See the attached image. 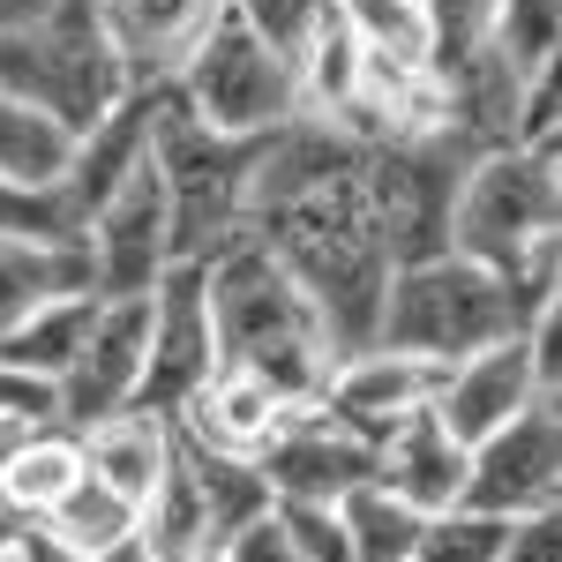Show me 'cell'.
Instances as JSON below:
<instances>
[{"mask_svg":"<svg viewBox=\"0 0 562 562\" xmlns=\"http://www.w3.org/2000/svg\"><path fill=\"white\" fill-rule=\"evenodd\" d=\"M518 323H525V307H518V293H510L503 270L458 256V248H435V256H413V262L390 270L375 338L450 368V360H465V352L510 338Z\"/></svg>","mask_w":562,"mask_h":562,"instance_id":"3957f363","label":"cell"},{"mask_svg":"<svg viewBox=\"0 0 562 562\" xmlns=\"http://www.w3.org/2000/svg\"><path fill=\"white\" fill-rule=\"evenodd\" d=\"M31 428V420H23V413H0V465H8V450H15V435Z\"/></svg>","mask_w":562,"mask_h":562,"instance_id":"f35d334b","label":"cell"},{"mask_svg":"<svg viewBox=\"0 0 562 562\" xmlns=\"http://www.w3.org/2000/svg\"><path fill=\"white\" fill-rule=\"evenodd\" d=\"M285 413H293V397H278L256 368L217 360L211 375L180 397L173 428H180V442L217 450V458H262V450H270V435L285 428Z\"/></svg>","mask_w":562,"mask_h":562,"instance_id":"2e32d148","label":"cell"},{"mask_svg":"<svg viewBox=\"0 0 562 562\" xmlns=\"http://www.w3.org/2000/svg\"><path fill=\"white\" fill-rule=\"evenodd\" d=\"M233 15H240L256 38H270L285 60H293V53H301V38L323 23V15H330V0H233Z\"/></svg>","mask_w":562,"mask_h":562,"instance_id":"f546056e","label":"cell"},{"mask_svg":"<svg viewBox=\"0 0 562 562\" xmlns=\"http://www.w3.org/2000/svg\"><path fill=\"white\" fill-rule=\"evenodd\" d=\"M540 397H555V405H562V390L540 375L532 346L510 330V338H495V346H480V352H465V360H450L428 413H435L450 435H458V442H480V435H495L503 420H518L525 405H540Z\"/></svg>","mask_w":562,"mask_h":562,"instance_id":"5bb4252c","label":"cell"},{"mask_svg":"<svg viewBox=\"0 0 562 562\" xmlns=\"http://www.w3.org/2000/svg\"><path fill=\"white\" fill-rule=\"evenodd\" d=\"M38 525L53 532V540L83 548V555H105V548H121V540L135 532V503L121 495V487H105L98 473H83L76 487H68V495H60V503H53V510H45Z\"/></svg>","mask_w":562,"mask_h":562,"instance_id":"484cf974","label":"cell"},{"mask_svg":"<svg viewBox=\"0 0 562 562\" xmlns=\"http://www.w3.org/2000/svg\"><path fill=\"white\" fill-rule=\"evenodd\" d=\"M278 503H338L346 487L375 480V435H360L346 413H330L323 397H307L285 413V428L270 435L256 458Z\"/></svg>","mask_w":562,"mask_h":562,"instance_id":"8fae6325","label":"cell"},{"mask_svg":"<svg viewBox=\"0 0 562 562\" xmlns=\"http://www.w3.org/2000/svg\"><path fill=\"white\" fill-rule=\"evenodd\" d=\"M135 540H143L158 562H195V555H211V548H217L211 510H203V487H195V473H188L180 450H173V473L143 495V510H135Z\"/></svg>","mask_w":562,"mask_h":562,"instance_id":"44dd1931","label":"cell"},{"mask_svg":"<svg viewBox=\"0 0 562 562\" xmlns=\"http://www.w3.org/2000/svg\"><path fill=\"white\" fill-rule=\"evenodd\" d=\"M562 503V405L540 397L495 435L465 442V510L480 518H525Z\"/></svg>","mask_w":562,"mask_h":562,"instance_id":"9c48e42d","label":"cell"},{"mask_svg":"<svg viewBox=\"0 0 562 562\" xmlns=\"http://www.w3.org/2000/svg\"><path fill=\"white\" fill-rule=\"evenodd\" d=\"M15 532H23V518H15V510H0V548H8Z\"/></svg>","mask_w":562,"mask_h":562,"instance_id":"ab89813d","label":"cell"},{"mask_svg":"<svg viewBox=\"0 0 562 562\" xmlns=\"http://www.w3.org/2000/svg\"><path fill=\"white\" fill-rule=\"evenodd\" d=\"M173 105L188 121H203L211 135L256 143V135H278L285 121H301V83H293V60L225 8V23L173 76Z\"/></svg>","mask_w":562,"mask_h":562,"instance_id":"8992f818","label":"cell"},{"mask_svg":"<svg viewBox=\"0 0 562 562\" xmlns=\"http://www.w3.org/2000/svg\"><path fill=\"white\" fill-rule=\"evenodd\" d=\"M278 518H285V532L301 540V562H352L338 503H278Z\"/></svg>","mask_w":562,"mask_h":562,"instance_id":"1f68e13d","label":"cell"},{"mask_svg":"<svg viewBox=\"0 0 562 562\" xmlns=\"http://www.w3.org/2000/svg\"><path fill=\"white\" fill-rule=\"evenodd\" d=\"M53 0H0V31H23V23H38Z\"/></svg>","mask_w":562,"mask_h":562,"instance_id":"8d00e7d4","label":"cell"},{"mask_svg":"<svg viewBox=\"0 0 562 562\" xmlns=\"http://www.w3.org/2000/svg\"><path fill=\"white\" fill-rule=\"evenodd\" d=\"M338 15L352 23V38L368 60L383 68H435V38L420 0H338Z\"/></svg>","mask_w":562,"mask_h":562,"instance_id":"4316f807","label":"cell"},{"mask_svg":"<svg viewBox=\"0 0 562 562\" xmlns=\"http://www.w3.org/2000/svg\"><path fill=\"white\" fill-rule=\"evenodd\" d=\"M0 90L45 105L68 135H83L128 98V76H121L113 45L98 31V8L90 0H53L38 23L0 31Z\"/></svg>","mask_w":562,"mask_h":562,"instance_id":"277c9868","label":"cell"},{"mask_svg":"<svg viewBox=\"0 0 562 562\" xmlns=\"http://www.w3.org/2000/svg\"><path fill=\"white\" fill-rule=\"evenodd\" d=\"M217 368V330H211V293H203V262H166V278L150 285V346H143V413L173 420L180 397Z\"/></svg>","mask_w":562,"mask_h":562,"instance_id":"7c38bea8","label":"cell"},{"mask_svg":"<svg viewBox=\"0 0 562 562\" xmlns=\"http://www.w3.org/2000/svg\"><path fill=\"white\" fill-rule=\"evenodd\" d=\"M435 38V68H458L487 45V23H495V0H420Z\"/></svg>","mask_w":562,"mask_h":562,"instance_id":"f1b7e54d","label":"cell"},{"mask_svg":"<svg viewBox=\"0 0 562 562\" xmlns=\"http://www.w3.org/2000/svg\"><path fill=\"white\" fill-rule=\"evenodd\" d=\"M15 540H23V532H15ZM15 540H8V548H0V562H23V548H15Z\"/></svg>","mask_w":562,"mask_h":562,"instance_id":"60d3db41","label":"cell"},{"mask_svg":"<svg viewBox=\"0 0 562 562\" xmlns=\"http://www.w3.org/2000/svg\"><path fill=\"white\" fill-rule=\"evenodd\" d=\"M76 158V135L60 128L45 105L0 90V180H23V188H60Z\"/></svg>","mask_w":562,"mask_h":562,"instance_id":"7402d4cb","label":"cell"},{"mask_svg":"<svg viewBox=\"0 0 562 562\" xmlns=\"http://www.w3.org/2000/svg\"><path fill=\"white\" fill-rule=\"evenodd\" d=\"M225 562H301V540L285 532V518H278V503L262 510V518H248L225 548H217Z\"/></svg>","mask_w":562,"mask_h":562,"instance_id":"836d02e7","label":"cell"},{"mask_svg":"<svg viewBox=\"0 0 562 562\" xmlns=\"http://www.w3.org/2000/svg\"><path fill=\"white\" fill-rule=\"evenodd\" d=\"M90 562H158V555H150V548H143V540H135V532H128L121 548H105V555H90Z\"/></svg>","mask_w":562,"mask_h":562,"instance_id":"74e56055","label":"cell"},{"mask_svg":"<svg viewBox=\"0 0 562 562\" xmlns=\"http://www.w3.org/2000/svg\"><path fill=\"white\" fill-rule=\"evenodd\" d=\"M473 166V143L458 128L435 135H397V143H368V203L383 225L390 262H413L450 248V211H458V180Z\"/></svg>","mask_w":562,"mask_h":562,"instance_id":"52a82bcc","label":"cell"},{"mask_svg":"<svg viewBox=\"0 0 562 562\" xmlns=\"http://www.w3.org/2000/svg\"><path fill=\"white\" fill-rule=\"evenodd\" d=\"M143 346H150V293L143 301H98L76 360L53 383V420L98 428L113 413H135V397H143Z\"/></svg>","mask_w":562,"mask_h":562,"instance_id":"30bf717a","label":"cell"},{"mask_svg":"<svg viewBox=\"0 0 562 562\" xmlns=\"http://www.w3.org/2000/svg\"><path fill=\"white\" fill-rule=\"evenodd\" d=\"M90 473L83 458V428H68V420H31V428L15 435V450H8V465H0V510H15L23 525H38L76 480Z\"/></svg>","mask_w":562,"mask_h":562,"instance_id":"d6986e66","label":"cell"},{"mask_svg":"<svg viewBox=\"0 0 562 562\" xmlns=\"http://www.w3.org/2000/svg\"><path fill=\"white\" fill-rule=\"evenodd\" d=\"M90 8H98V31L113 45L128 90H173V76L225 23L233 0H90Z\"/></svg>","mask_w":562,"mask_h":562,"instance_id":"4fadbf2b","label":"cell"},{"mask_svg":"<svg viewBox=\"0 0 562 562\" xmlns=\"http://www.w3.org/2000/svg\"><path fill=\"white\" fill-rule=\"evenodd\" d=\"M338 525H346L352 562H405L428 518H420L413 503H397L383 480H360V487H346V495H338Z\"/></svg>","mask_w":562,"mask_h":562,"instance_id":"cb8c5ba5","label":"cell"},{"mask_svg":"<svg viewBox=\"0 0 562 562\" xmlns=\"http://www.w3.org/2000/svg\"><path fill=\"white\" fill-rule=\"evenodd\" d=\"M195 562H225V555H217V548H211V555H195Z\"/></svg>","mask_w":562,"mask_h":562,"instance_id":"b9f144b4","label":"cell"},{"mask_svg":"<svg viewBox=\"0 0 562 562\" xmlns=\"http://www.w3.org/2000/svg\"><path fill=\"white\" fill-rule=\"evenodd\" d=\"M90 307H98V293H76V301H53L38 307L31 323H15L8 338H0V360L15 368V375H31V383H60V368L76 360V346H83L90 330Z\"/></svg>","mask_w":562,"mask_h":562,"instance_id":"603a6c76","label":"cell"},{"mask_svg":"<svg viewBox=\"0 0 562 562\" xmlns=\"http://www.w3.org/2000/svg\"><path fill=\"white\" fill-rule=\"evenodd\" d=\"M76 233H83L98 301H143L166 278V262H173V203H166L158 158H143L121 188H105Z\"/></svg>","mask_w":562,"mask_h":562,"instance_id":"ba28073f","label":"cell"},{"mask_svg":"<svg viewBox=\"0 0 562 562\" xmlns=\"http://www.w3.org/2000/svg\"><path fill=\"white\" fill-rule=\"evenodd\" d=\"M0 233H76V211H68L60 188L0 180Z\"/></svg>","mask_w":562,"mask_h":562,"instance_id":"4dcf8cb0","label":"cell"},{"mask_svg":"<svg viewBox=\"0 0 562 562\" xmlns=\"http://www.w3.org/2000/svg\"><path fill=\"white\" fill-rule=\"evenodd\" d=\"M495 562H562V503H555V510H525V518H503Z\"/></svg>","mask_w":562,"mask_h":562,"instance_id":"d6a6232c","label":"cell"},{"mask_svg":"<svg viewBox=\"0 0 562 562\" xmlns=\"http://www.w3.org/2000/svg\"><path fill=\"white\" fill-rule=\"evenodd\" d=\"M256 143L240 135H211L173 105V90L158 98V135L150 158L166 173V203H173V262H211L248 233V180H256Z\"/></svg>","mask_w":562,"mask_h":562,"instance_id":"5b68a950","label":"cell"},{"mask_svg":"<svg viewBox=\"0 0 562 562\" xmlns=\"http://www.w3.org/2000/svg\"><path fill=\"white\" fill-rule=\"evenodd\" d=\"M435 390H442V360H420V352H405V346L368 338V346H352V352L330 360L323 405L346 413L360 435H383L390 420H405V413H428Z\"/></svg>","mask_w":562,"mask_h":562,"instance_id":"9a60e30c","label":"cell"},{"mask_svg":"<svg viewBox=\"0 0 562 562\" xmlns=\"http://www.w3.org/2000/svg\"><path fill=\"white\" fill-rule=\"evenodd\" d=\"M203 293H211V330H217V360H233V368H256L262 383L278 390V397H323L330 383V330H323V315L307 301L301 285H293V270L270 256L262 240H233V248H217L203 262Z\"/></svg>","mask_w":562,"mask_h":562,"instance_id":"7a4b0ae2","label":"cell"},{"mask_svg":"<svg viewBox=\"0 0 562 562\" xmlns=\"http://www.w3.org/2000/svg\"><path fill=\"white\" fill-rule=\"evenodd\" d=\"M0 413H23V420H45L53 413V390L31 383V375H15L8 360H0Z\"/></svg>","mask_w":562,"mask_h":562,"instance_id":"e575fe53","label":"cell"},{"mask_svg":"<svg viewBox=\"0 0 562 562\" xmlns=\"http://www.w3.org/2000/svg\"><path fill=\"white\" fill-rule=\"evenodd\" d=\"M15 548H23V562H90L83 548H68V540H53L45 525H23V540H15Z\"/></svg>","mask_w":562,"mask_h":562,"instance_id":"d590c367","label":"cell"},{"mask_svg":"<svg viewBox=\"0 0 562 562\" xmlns=\"http://www.w3.org/2000/svg\"><path fill=\"white\" fill-rule=\"evenodd\" d=\"M180 458H188V473H195V487H203V510H211L217 548H225V540H233L248 518H262V510L278 503L256 458H217V450H195V442H180Z\"/></svg>","mask_w":562,"mask_h":562,"instance_id":"d4e9b609","label":"cell"},{"mask_svg":"<svg viewBox=\"0 0 562 562\" xmlns=\"http://www.w3.org/2000/svg\"><path fill=\"white\" fill-rule=\"evenodd\" d=\"M375 480L397 503H413L420 518L465 503V442L442 428L435 413H405L375 435Z\"/></svg>","mask_w":562,"mask_h":562,"instance_id":"e0dca14e","label":"cell"},{"mask_svg":"<svg viewBox=\"0 0 562 562\" xmlns=\"http://www.w3.org/2000/svg\"><path fill=\"white\" fill-rule=\"evenodd\" d=\"M562 150H518L495 143L473 150V166L458 180V211H450V248L487 262L510 278L518 307L562 301Z\"/></svg>","mask_w":562,"mask_h":562,"instance_id":"6da1fadb","label":"cell"},{"mask_svg":"<svg viewBox=\"0 0 562 562\" xmlns=\"http://www.w3.org/2000/svg\"><path fill=\"white\" fill-rule=\"evenodd\" d=\"M173 450H180V435L166 413H113V420H98V428H83V458H90V473L105 480V487H121L135 510H143V495L158 487V480L173 473Z\"/></svg>","mask_w":562,"mask_h":562,"instance_id":"ffe728a7","label":"cell"},{"mask_svg":"<svg viewBox=\"0 0 562 562\" xmlns=\"http://www.w3.org/2000/svg\"><path fill=\"white\" fill-rule=\"evenodd\" d=\"M495 540H503V518H480V510H435L413 540L405 562H495Z\"/></svg>","mask_w":562,"mask_h":562,"instance_id":"83f0119b","label":"cell"},{"mask_svg":"<svg viewBox=\"0 0 562 562\" xmlns=\"http://www.w3.org/2000/svg\"><path fill=\"white\" fill-rule=\"evenodd\" d=\"M76 293H98L83 233H0V338Z\"/></svg>","mask_w":562,"mask_h":562,"instance_id":"ac0fdd59","label":"cell"}]
</instances>
